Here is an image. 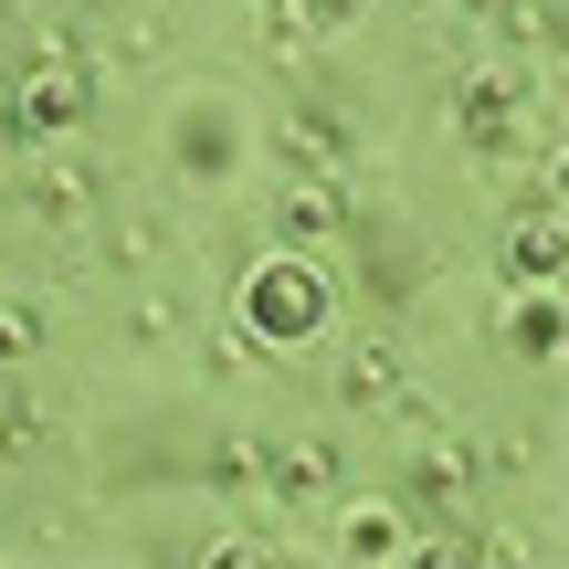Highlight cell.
<instances>
[{"mask_svg":"<svg viewBox=\"0 0 569 569\" xmlns=\"http://www.w3.org/2000/svg\"><path fill=\"white\" fill-rule=\"evenodd\" d=\"M11 148H21V127H11V96H0V169H11Z\"/></svg>","mask_w":569,"mask_h":569,"instance_id":"obj_19","label":"cell"},{"mask_svg":"<svg viewBox=\"0 0 569 569\" xmlns=\"http://www.w3.org/2000/svg\"><path fill=\"white\" fill-rule=\"evenodd\" d=\"M232 317H243L253 348H274V359H296V348H317L327 327H338V274L317 264L306 243H274L243 264V296H232Z\"/></svg>","mask_w":569,"mask_h":569,"instance_id":"obj_1","label":"cell"},{"mask_svg":"<svg viewBox=\"0 0 569 569\" xmlns=\"http://www.w3.org/2000/svg\"><path fill=\"white\" fill-rule=\"evenodd\" d=\"M84 106H96V63H32L11 84V127L21 138H74Z\"/></svg>","mask_w":569,"mask_h":569,"instance_id":"obj_2","label":"cell"},{"mask_svg":"<svg viewBox=\"0 0 569 569\" xmlns=\"http://www.w3.org/2000/svg\"><path fill=\"white\" fill-rule=\"evenodd\" d=\"M507 348H517L528 369H549V359H559V284H528V296L507 306Z\"/></svg>","mask_w":569,"mask_h":569,"instance_id":"obj_13","label":"cell"},{"mask_svg":"<svg viewBox=\"0 0 569 569\" xmlns=\"http://www.w3.org/2000/svg\"><path fill=\"white\" fill-rule=\"evenodd\" d=\"M517 117H528V74H507V63L465 74V96H453V127H465V148H475V159H507Z\"/></svg>","mask_w":569,"mask_h":569,"instance_id":"obj_5","label":"cell"},{"mask_svg":"<svg viewBox=\"0 0 569 569\" xmlns=\"http://www.w3.org/2000/svg\"><path fill=\"white\" fill-rule=\"evenodd\" d=\"M496 264H507L517 284H559V211H528V222H507V243H496Z\"/></svg>","mask_w":569,"mask_h":569,"instance_id":"obj_11","label":"cell"},{"mask_svg":"<svg viewBox=\"0 0 569 569\" xmlns=\"http://www.w3.org/2000/svg\"><path fill=\"white\" fill-rule=\"evenodd\" d=\"M475 475H486V465H475L465 432L422 422V453H411V507H422V517H465V507H475Z\"/></svg>","mask_w":569,"mask_h":569,"instance_id":"obj_7","label":"cell"},{"mask_svg":"<svg viewBox=\"0 0 569 569\" xmlns=\"http://www.w3.org/2000/svg\"><path fill=\"white\" fill-rule=\"evenodd\" d=\"M274 159H284V169H338V180H348V159H359V127H348L338 106H317V96H306L296 117L274 127Z\"/></svg>","mask_w":569,"mask_h":569,"instance_id":"obj_8","label":"cell"},{"mask_svg":"<svg viewBox=\"0 0 569 569\" xmlns=\"http://www.w3.org/2000/svg\"><path fill=\"white\" fill-rule=\"evenodd\" d=\"M32 422H42V411L21 401V390H0V453H32Z\"/></svg>","mask_w":569,"mask_h":569,"instance_id":"obj_16","label":"cell"},{"mask_svg":"<svg viewBox=\"0 0 569 569\" xmlns=\"http://www.w3.org/2000/svg\"><path fill=\"white\" fill-rule=\"evenodd\" d=\"M169 169H180V180H232V169H243V117H232L222 96H190L180 117H169Z\"/></svg>","mask_w":569,"mask_h":569,"instance_id":"obj_3","label":"cell"},{"mask_svg":"<svg viewBox=\"0 0 569 569\" xmlns=\"http://www.w3.org/2000/svg\"><path fill=\"white\" fill-rule=\"evenodd\" d=\"M127 338H138V348H169V338H180V306H138V317H127Z\"/></svg>","mask_w":569,"mask_h":569,"instance_id":"obj_17","label":"cell"},{"mask_svg":"<svg viewBox=\"0 0 569 569\" xmlns=\"http://www.w3.org/2000/svg\"><path fill=\"white\" fill-rule=\"evenodd\" d=\"M348 222H359V201H348L338 169H284V190H274V232L284 243H338Z\"/></svg>","mask_w":569,"mask_h":569,"instance_id":"obj_4","label":"cell"},{"mask_svg":"<svg viewBox=\"0 0 569 569\" xmlns=\"http://www.w3.org/2000/svg\"><path fill=\"white\" fill-rule=\"evenodd\" d=\"M264 486L284 507H317V496L338 486V443H264Z\"/></svg>","mask_w":569,"mask_h":569,"instance_id":"obj_9","label":"cell"},{"mask_svg":"<svg viewBox=\"0 0 569 569\" xmlns=\"http://www.w3.org/2000/svg\"><path fill=\"white\" fill-rule=\"evenodd\" d=\"M338 559H369V569H380V559H411V517L401 507H348L338 517Z\"/></svg>","mask_w":569,"mask_h":569,"instance_id":"obj_12","label":"cell"},{"mask_svg":"<svg viewBox=\"0 0 569 569\" xmlns=\"http://www.w3.org/2000/svg\"><path fill=\"white\" fill-rule=\"evenodd\" d=\"M390 390H401V348H390V338H359L338 359V411H380Z\"/></svg>","mask_w":569,"mask_h":569,"instance_id":"obj_10","label":"cell"},{"mask_svg":"<svg viewBox=\"0 0 569 569\" xmlns=\"http://www.w3.org/2000/svg\"><path fill=\"white\" fill-rule=\"evenodd\" d=\"M264 11H284V21H296V11H317V0H264Z\"/></svg>","mask_w":569,"mask_h":569,"instance_id":"obj_20","label":"cell"},{"mask_svg":"<svg viewBox=\"0 0 569 569\" xmlns=\"http://www.w3.org/2000/svg\"><path fill=\"white\" fill-rule=\"evenodd\" d=\"M475 21H496V32H517V21H528V0H465Z\"/></svg>","mask_w":569,"mask_h":569,"instance_id":"obj_18","label":"cell"},{"mask_svg":"<svg viewBox=\"0 0 569 569\" xmlns=\"http://www.w3.org/2000/svg\"><path fill=\"white\" fill-rule=\"evenodd\" d=\"M96 201H106L96 159H32V169H21V211H32L42 232H84Z\"/></svg>","mask_w":569,"mask_h":569,"instance_id":"obj_6","label":"cell"},{"mask_svg":"<svg viewBox=\"0 0 569 569\" xmlns=\"http://www.w3.org/2000/svg\"><path fill=\"white\" fill-rule=\"evenodd\" d=\"M201 486L211 496H253L264 486V432H222V443L201 453Z\"/></svg>","mask_w":569,"mask_h":569,"instance_id":"obj_14","label":"cell"},{"mask_svg":"<svg viewBox=\"0 0 569 569\" xmlns=\"http://www.w3.org/2000/svg\"><path fill=\"white\" fill-rule=\"evenodd\" d=\"M32 348H42V317H32V306H0V369H21V359H32Z\"/></svg>","mask_w":569,"mask_h":569,"instance_id":"obj_15","label":"cell"}]
</instances>
